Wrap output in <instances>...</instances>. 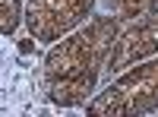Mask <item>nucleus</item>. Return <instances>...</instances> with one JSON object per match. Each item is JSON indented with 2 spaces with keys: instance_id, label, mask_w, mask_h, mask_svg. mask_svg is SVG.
I'll use <instances>...</instances> for the list:
<instances>
[{
  "instance_id": "nucleus-2",
  "label": "nucleus",
  "mask_w": 158,
  "mask_h": 117,
  "mask_svg": "<svg viewBox=\"0 0 158 117\" xmlns=\"http://www.w3.org/2000/svg\"><path fill=\"white\" fill-rule=\"evenodd\" d=\"M98 44H101L98 29H95V32H89V35L73 38L67 48H60L57 54L51 57V70H54V73H60L63 79H70L76 70H85V63L98 57Z\"/></svg>"
},
{
  "instance_id": "nucleus-1",
  "label": "nucleus",
  "mask_w": 158,
  "mask_h": 117,
  "mask_svg": "<svg viewBox=\"0 0 158 117\" xmlns=\"http://www.w3.org/2000/svg\"><path fill=\"white\" fill-rule=\"evenodd\" d=\"M89 6V0H32V29L38 35H54L79 19V13Z\"/></svg>"
},
{
  "instance_id": "nucleus-3",
  "label": "nucleus",
  "mask_w": 158,
  "mask_h": 117,
  "mask_svg": "<svg viewBox=\"0 0 158 117\" xmlns=\"http://www.w3.org/2000/svg\"><path fill=\"white\" fill-rule=\"evenodd\" d=\"M16 25V0H3V32H13Z\"/></svg>"
}]
</instances>
